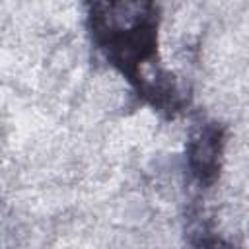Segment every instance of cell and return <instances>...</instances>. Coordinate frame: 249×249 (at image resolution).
<instances>
[{"label":"cell","instance_id":"obj_2","mask_svg":"<svg viewBox=\"0 0 249 249\" xmlns=\"http://www.w3.org/2000/svg\"><path fill=\"white\" fill-rule=\"evenodd\" d=\"M224 128L218 123L200 124L187 142V167L198 185H212L220 173L222 150H224Z\"/></svg>","mask_w":249,"mask_h":249},{"label":"cell","instance_id":"obj_3","mask_svg":"<svg viewBox=\"0 0 249 249\" xmlns=\"http://www.w3.org/2000/svg\"><path fill=\"white\" fill-rule=\"evenodd\" d=\"M191 249H237V247L210 230H200L198 235L193 239Z\"/></svg>","mask_w":249,"mask_h":249},{"label":"cell","instance_id":"obj_1","mask_svg":"<svg viewBox=\"0 0 249 249\" xmlns=\"http://www.w3.org/2000/svg\"><path fill=\"white\" fill-rule=\"evenodd\" d=\"M158 21L154 4H93L88 14L93 43L136 89L144 82L140 66L156 56Z\"/></svg>","mask_w":249,"mask_h":249}]
</instances>
